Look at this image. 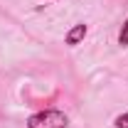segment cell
I'll use <instances>...</instances> for the list:
<instances>
[{"label":"cell","mask_w":128,"mask_h":128,"mask_svg":"<svg viewBox=\"0 0 128 128\" xmlns=\"http://www.w3.org/2000/svg\"><path fill=\"white\" fill-rule=\"evenodd\" d=\"M86 25H84V22H79V25H74V27H72V30L66 32V37H64V42H66V44H69V47H76V44H79L81 40H84V37H86Z\"/></svg>","instance_id":"cell-2"},{"label":"cell","mask_w":128,"mask_h":128,"mask_svg":"<svg viewBox=\"0 0 128 128\" xmlns=\"http://www.w3.org/2000/svg\"><path fill=\"white\" fill-rule=\"evenodd\" d=\"M113 126H116V128H128V113H121V116H116Z\"/></svg>","instance_id":"cell-4"},{"label":"cell","mask_w":128,"mask_h":128,"mask_svg":"<svg viewBox=\"0 0 128 128\" xmlns=\"http://www.w3.org/2000/svg\"><path fill=\"white\" fill-rule=\"evenodd\" d=\"M66 126H69L66 113L57 111V108H44L27 118V128H66Z\"/></svg>","instance_id":"cell-1"},{"label":"cell","mask_w":128,"mask_h":128,"mask_svg":"<svg viewBox=\"0 0 128 128\" xmlns=\"http://www.w3.org/2000/svg\"><path fill=\"white\" fill-rule=\"evenodd\" d=\"M118 44H121V47H128V20L123 22V27L118 32Z\"/></svg>","instance_id":"cell-3"}]
</instances>
